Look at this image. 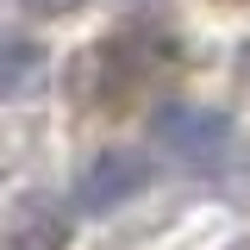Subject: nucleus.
Here are the masks:
<instances>
[{
	"label": "nucleus",
	"mask_w": 250,
	"mask_h": 250,
	"mask_svg": "<svg viewBox=\"0 0 250 250\" xmlns=\"http://www.w3.org/2000/svg\"><path fill=\"white\" fill-rule=\"evenodd\" d=\"M38 62H44V50L31 38H0V94L25 88L31 75H38Z\"/></svg>",
	"instance_id": "obj_5"
},
{
	"label": "nucleus",
	"mask_w": 250,
	"mask_h": 250,
	"mask_svg": "<svg viewBox=\"0 0 250 250\" xmlns=\"http://www.w3.org/2000/svg\"><path fill=\"white\" fill-rule=\"evenodd\" d=\"M144 182H150V156L125 150V144H106V150H94L88 163L75 169L69 200H75V213H113V207H125Z\"/></svg>",
	"instance_id": "obj_2"
},
{
	"label": "nucleus",
	"mask_w": 250,
	"mask_h": 250,
	"mask_svg": "<svg viewBox=\"0 0 250 250\" xmlns=\"http://www.w3.org/2000/svg\"><path fill=\"white\" fill-rule=\"evenodd\" d=\"M156 44H150V31L138 25V31H113L106 44H94V106H119L125 94H138L144 82H150V57Z\"/></svg>",
	"instance_id": "obj_3"
},
{
	"label": "nucleus",
	"mask_w": 250,
	"mask_h": 250,
	"mask_svg": "<svg viewBox=\"0 0 250 250\" xmlns=\"http://www.w3.org/2000/svg\"><path fill=\"white\" fill-rule=\"evenodd\" d=\"M238 75H250V38L238 44Z\"/></svg>",
	"instance_id": "obj_7"
},
{
	"label": "nucleus",
	"mask_w": 250,
	"mask_h": 250,
	"mask_svg": "<svg viewBox=\"0 0 250 250\" xmlns=\"http://www.w3.org/2000/svg\"><path fill=\"white\" fill-rule=\"evenodd\" d=\"M150 144L188 169H219L238 150V119L207 100H163L150 113Z\"/></svg>",
	"instance_id": "obj_1"
},
{
	"label": "nucleus",
	"mask_w": 250,
	"mask_h": 250,
	"mask_svg": "<svg viewBox=\"0 0 250 250\" xmlns=\"http://www.w3.org/2000/svg\"><path fill=\"white\" fill-rule=\"evenodd\" d=\"M25 13H38V19H62V13H82L88 0H19Z\"/></svg>",
	"instance_id": "obj_6"
},
{
	"label": "nucleus",
	"mask_w": 250,
	"mask_h": 250,
	"mask_svg": "<svg viewBox=\"0 0 250 250\" xmlns=\"http://www.w3.org/2000/svg\"><path fill=\"white\" fill-rule=\"evenodd\" d=\"M0 250H69V213L62 207H19L0 225Z\"/></svg>",
	"instance_id": "obj_4"
}]
</instances>
